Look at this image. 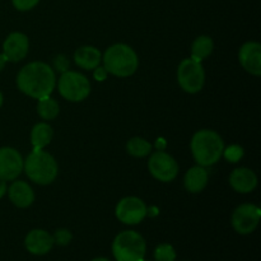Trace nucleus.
<instances>
[{"instance_id": "nucleus-1", "label": "nucleus", "mask_w": 261, "mask_h": 261, "mask_svg": "<svg viewBox=\"0 0 261 261\" xmlns=\"http://www.w3.org/2000/svg\"><path fill=\"white\" fill-rule=\"evenodd\" d=\"M56 73L45 61H31L17 74L15 83L18 89L31 98L40 99L51 96L56 88Z\"/></svg>"}, {"instance_id": "nucleus-2", "label": "nucleus", "mask_w": 261, "mask_h": 261, "mask_svg": "<svg viewBox=\"0 0 261 261\" xmlns=\"http://www.w3.org/2000/svg\"><path fill=\"white\" fill-rule=\"evenodd\" d=\"M224 140L216 130L201 129L194 133L190 140V150L196 165L212 167L223 157Z\"/></svg>"}, {"instance_id": "nucleus-3", "label": "nucleus", "mask_w": 261, "mask_h": 261, "mask_svg": "<svg viewBox=\"0 0 261 261\" xmlns=\"http://www.w3.org/2000/svg\"><path fill=\"white\" fill-rule=\"evenodd\" d=\"M102 63L107 73L117 78H129L139 69V56L126 43H114L102 54Z\"/></svg>"}, {"instance_id": "nucleus-4", "label": "nucleus", "mask_w": 261, "mask_h": 261, "mask_svg": "<svg viewBox=\"0 0 261 261\" xmlns=\"http://www.w3.org/2000/svg\"><path fill=\"white\" fill-rule=\"evenodd\" d=\"M23 171L33 184L51 185L59 175V165L53 154L46 150L33 149L24 160Z\"/></svg>"}, {"instance_id": "nucleus-5", "label": "nucleus", "mask_w": 261, "mask_h": 261, "mask_svg": "<svg viewBox=\"0 0 261 261\" xmlns=\"http://www.w3.org/2000/svg\"><path fill=\"white\" fill-rule=\"evenodd\" d=\"M147 252L145 240L139 232L126 229L112 241V255L116 261H142Z\"/></svg>"}, {"instance_id": "nucleus-6", "label": "nucleus", "mask_w": 261, "mask_h": 261, "mask_svg": "<svg viewBox=\"0 0 261 261\" xmlns=\"http://www.w3.org/2000/svg\"><path fill=\"white\" fill-rule=\"evenodd\" d=\"M59 94L69 102H82L91 94V82L84 74L75 70H66L56 81Z\"/></svg>"}, {"instance_id": "nucleus-7", "label": "nucleus", "mask_w": 261, "mask_h": 261, "mask_svg": "<svg viewBox=\"0 0 261 261\" xmlns=\"http://www.w3.org/2000/svg\"><path fill=\"white\" fill-rule=\"evenodd\" d=\"M176 78L180 88L189 94H196L204 88L205 70L203 64L194 59H184L177 66Z\"/></svg>"}, {"instance_id": "nucleus-8", "label": "nucleus", "mask_w": 261, "mask_h": 261, "mask_svg": "<svg viewBox=\"0 0 261 261\" xmlns=\"http://www.w3.org/2000/svg\"><path fill=\"white\" fill-rule=\"evenodd\" d=\"M178 163L166 150H155L150 153L148 161V171L160 182H172L178 175Z\"/></svg>"}, {"instance_id": "nucleus-9", "label": "nucleus", "mask_w": 261, "mask_h": 261, "mask_svg": "<svg viewBox=\"0 0 261 261\" xmlns=\"http://www.w3.org/2000/svg\"><path fill=\"white\" fill-rule=\"evenodd\" d=\"M115 216L126 226H137L147 217V204L138 196H125L116 204Z\"/></svg>"}, {"instance_id": "nucleus-10", "label": "nucleus", "mask_w": 261, "mask_h": 261, "mask_svg": "<svg viewBox=\"0 0 261 261\" xmlns=\"http://www.w3.org/2000/svg\"><path fill=\"white\" fill-rule=\"evenodd\" d=\"M261 209L256 204L245 203L237 206L231 216V224L239 234H250L257 228Z\"/></svg>"}, {"instance_id": "nucleus-11", "label": "nucleus", "mask_w": 261, "mask_h": 261, "mask_svg": "<svg viewBox=\"0 0 261 261\" xmlns=\"http://www.w3.org/2000/svg\"><path fill=\"white\" fill-rule=\"evenodd\" d=\"M24 158L12 147L0 148V180L14 181L23 172Z\"/></svg>"}, {"instance_id": "nucleus-12", "label": "nucleus", "mask_w": 261, "mask_h": 261, "mask_svg": "<svg viewBox=\"0 0 261 261\" xmlns=\"http://www.w3.org/2000/svg\"><path fill=\"white\" fill-rule=\"evenodd\" d=\"M30 50V40L22 32H12L3 42V54L10 63H19L27 56Z\"/></svg>"}, {"instance_id": "nucleus-13", "label": "nucleus", "mask_w": 261, "mask_h": 261, "mask_svg": "<svg viewBox=\"0 0 261 261\" xmlns=\"http://www.w3.org/2000/svg\"><path fill=\"white\" fill-rule=\"evenodd\" d=\"M239 61L242 69L254 76L261 75V45L256 41H247L240 47Z\"/></svg>"}, {"instance_id": "nucleus-14", "label": "nucleus", "mask_w": 261, "mask_h": 261, "mask_svg": "<svg viewBox=\"0 0 261 261\" xmlns=\"http://www.w3.org/2000/svg\"><path fill=\"white\" fill-rule=\"evenodd\" d=\"M54 245L55 244H54L53 234L41 228L30 231L24 239V247L27 249V251L30 254L36 255V256H42V255L48 254Z\"/></svg>"}, {"instance_id": "nucleus-15", "label": "nucleus", "mask_w": 261, "mask_h": 261, "mask_svg": "<svg viewBox=\"0 0 261 261\" xmlns=\"http://www.w3.org/2000/svg\"><path fill=\"white\" fill-rule=\"evenodd\" d=\"M231 188L239 194H250L257 188V176L251 168L237 167L228 177Z\"/></svg>"}, {"instance_id": "nucleus-16", "label": "nucleus", "mask_w": 261, "mask_h": 261, "mask_svg": "<svg viewBox=\"0 0 261 261\" xmlns=\"http://www.w3.org/2000/svg\"><path fill=\"white\" fill-rule=\"evenodd\" d=\"M7 194L10 203H12L14 206H17V208H20V209L30 208L36 199L35 191H33V189L31 188L30 184L20 180L13 181L12 185L8 188Z\"/></svg>"}, {"instance_id": "nucleus-17", "label": "nucleus", "mask_w": 261, "mask_h": 261, "mask_svg": "<svg viewBox=\"0 0 261 261\" xmlns=\"http://www.w3.org/2000/svg\"><path fill=\"white\" fill-rule=\"evenodd\" d=\"M73 59L78 68L87 71H93L102 63V53L94 46H81L75 50Z\"/></svg>"}, {"instance_id": "nucleus-18", "label": "nucleus", "mask_w": 261, "mask_h": 261, "mask_svg": "<svg viewBox=\"0 0 261 261\" xmlns=\"http://www.w3.org/2000/svg\"><path fill=\"white\" fill-rule=\"evenodd\" d=\"M209 182V172L203 166H193L184 176V188L190 194H199L206 188Z\"/></svg>"}, {"instance_id": "nucleus-19", "label": "nucleus", "mask_w": 261, "mask_h": 261, "mask_svg": "<svg viewBox=\"0 0 261 261\" xmlns=\"http://www.w3.org/2000/svg\"><path fill=\"white\" fill-rule=\"evenodd\" d=\"M54 137V130L47 121H41L33 125L31 130V144L33 149H45L51 143Z\"/></svg>"}, {"instance_id": "nucleus-20", "label": "nucleus", "mask_w": 261, "mask_h": 261, "mask_svg": "<svg viewBox=\"0 0 261 261\" xmlns=\"http://www.w3.org/2000/svg\"><path fill=\"white\" fill-rule=\"evenodd\" d=\"M214 50V42L213 38L211 36L201 35L198 36L195 40L191 43L190 48V58L194 60L201 63L203 60H205L208 56L212 55Z\"/></svg>"}, {"instance_id": "nucleus-21", "label": "nucleus", "mask_w": 261, "mask_h": 261, "mask_svg": "<svg viewBox=\"0 0 261 261\" xmlns=\"http://www.w3.org/2000/svg\"><path fill=\"white\" fill-rule=\"evenodd\" d=\"M37 114L43 121H53L60 114V106L54 97L46 96L37 99Z\"/></svg>"}, {"instance_id": "nucleus-22", "label": "nucleus", "mask_w": 261, "mask_h": 261, "mask_svg": "<svg viewBox=\"0 0 261 261\" xmlns=\"http://www.w3.org/2000/svg\"><path fill=\"white\" fill-rule=\"evenodd\" d=\"M126 152L134 158H145L152 153V144L142 137H134L127 140Z\"/></svg>"}, {"instance_id": "nucleus-23", "label": "nucleus", "mask_w": 261, "mask_h": 261, "mask_svg": "<svg viewBox=\"0 0 261 261\" xmlns=\"http://www.w3.org/2000/svg\"><path fill=\"white\" fill-rule=\"evenodd\" d=\"M154 260L155 261H175L176 251L172 245L161 244L154 250Z\"/></svg>"}, {"instance_id": "nucleus-24", "label": "nucleus", "mask_w": 261, "mask_h": 261, "mask_svg": "<svg viewBox=\"0 0 261 261\" xmlns=\"http://www.w3.org/2000/svg\"><path fill=\"white\" fill-rule=\"evenodd\" d=\"M223 157L226 158L228 162L236 163L244 157V148L241 145L237 144H232L229 147H224L223 150Z\"/></svg>"}, {"instance_id": "nucleus-25", "label": "nucleus", "mask_w": 261, "mask_h": 261, "mask_svg": "<svg viewBox=\"0 0 261 261\" xmlns=\"http://www.w3.org/2000/svg\"><path fill=\"white\" fill-rule=\"evenodd\" d=\"M53 239H54V244L58 245V246H68L69 244L73 240V234L71 232L69 231L68 228H59L56 229L55 233L53 234Z\"/></svg>"}, {"instance_id": "nucleus-26", "label": "nucleus", "mask_w": 261, "mask_h": 261, "mask_svg": "<svg viewBox=\"0 0 261 261\" xmlns=\"http://www.w3.org/2000/svg\"><path fill=\"white\" fill-rule=\"evenodd\" d=\"M70 68V61H69L68 56L64 55V54H59L54 58L53 60V69L55 70V73H64V71L69 70Z\"/></svg>"}, {"instance_id": "nucleus-27", "label": "nucleus", "mask_w": 261, "mask_h": 261, "mask_svg": "<svg viewBox=\"0 0 261 261\" xmlns=\"http://www.w3.org/2000/svg\"><path fill=\"white\" fill-rule=\"evenodd\" d=\"M40 0H12L13 7L19 12H28L37 7Z\"/></svg>"}, {"instance_id": "nucleus-28", "label": "nucleus", "mask_w": 261, "mask_h": 261, "mask_svg": "<svg viewBox=\"0 0 261 261\" xmlns=\"http://www.w3.org/2000/svg\"><path fill=\"white\" fill-rule=\"evenodd\" d=\"M107 75H109V73H107L106 69H105L103 66H101V65L97 66V68L93 70L94 79H96V81H98V82L106 81Z\"/></svg>"}, {"instance_id": "nucleus-29", "label": "nucleus", "mask_w": 261, "mask_h": 261, "mask_svg": "<svg viewBox=\"0 0 261 261\" xmlns=\"http://www.w3.org/2000/svg\"><path fill=\"white\" fill-rule=\"evenodd\" d=\"M160 216V208L155 205L147 206V217H150V218H154V217Z\"/></svg>"}, {"instance_id": "nucleus-30", "label": "nucleus", "mask_w": 261, "mask_h": 261, "mask_svg": "<svg viewBox=\"0 0 261 261\" xmlns=\"http://www.w3.org/2000/svg\"><path fill=\"white\" fill-rule=\"evenodd\" d=\"M167 148V142H166L165 138H158L155 140V149L157 150H165Z\"/></svg>"}, {"instance_id": "nucleus-31", "label": "nucleus", "mask_w": 261, "mask_h": 261, "mask_svg": "<svg viewBox=\"0 0 261 261\" xmlns=\"http://www.w3.org/2000/svg\"><path fill=\"white\" fill-rule=\"evenodd\" d=\"M8 190V186H7V181L4 180H0V199L7 194Z\"/></svg>"}, {"instance_id": "nucleus-32", "label": "nucleus", "mask_w": 261, "mask_h": 261, "mask_svg": "<svg viewBox=\"0 0 261 261\" xmlns=\"http://www.w3.org/2000/svg\"><path fill=\"white\" fill-rule=\"evenodd\" d=\"M8 63V59H7V56L4 55V54H0V71L3 70V69H4V66H5V64Z\"/></svg>"}, {"instance_id": "nucleus-33", "label": "nucleus", "mask_w": 261, "mask_h": 261, "mask_svg": "<svg viewBox=\"0 0 261 261\" xmlns=\"http://www.w3.org/2000/svg\"><path fill=\"white\" fill-rule=\"evenodd\" d=\"M3 103H4V96H3L2 91H0V109H2Z\"/></svg>"}, {"instance_id": "nucleus-34", "label": "nucleus", "mask_w": 261, "mask_h": 261, "mask_svg": "<svg viewBox=\"0 0 261 261\" xmlns=\"http://www.w3.org/2000/svg\"><path fill=\"white\" fill-rule=\"evenodd\" d=\"M91 261H110V260L106 259V257H96V259H93Z\"/></svg>"}, {"instance_id": "nucleus-35", "label": "nucleus", "mask_w": 261, "mask_h": 261, "mask_svg": "<svg viewBox=\"0 0 261 261\" xmlns=\"http://www.w3.org/2000/svg\"><path fill=\"white\" fill-rule=\"evenodd\" d=\"M142 261H148V260H145V259H143V260H142Z\"/></svg>"}]
</instances>
